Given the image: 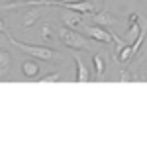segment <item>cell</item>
Instances as JSON below:
<instances>
[{"label":"cell","mask_w":147,"mask_h":147,"mask_svg":"<svg viewBox=\"0 0 147 147\" xmlns=\"http://www.w3.org/2000/svg\"><path fill=\"white\" fill-rule=\"evenodd\" d=\"M8 35V39H10V43L14 47H18L20 51H24L28 57H37V59H41V61H51L53 57H57V51L55 49H51V47H45V45H30V43H22V41H18L16 37H12L10 34Z\"/></svg>","instance_id":"1"},{"label":"cell","mask_w":147,"mask_h":147,"mask_svg":"<svg viewBox=\"0 0 147 147\" xmlns=\"http://www.w3.org/2000/svg\"><path fill=\"white\" fill-rule=\"evenodd\" d=\"M59 37H61V41L67 47H71V49H86V47H88L84 35L79 34V32H75V30H71V28H67V26L59 30Z\"/></svg>","instance_id":"2"},{"label":"cell","mask_w":147,"mask_h":147,"mask_svg":"<svg viewBox=\"0 0 147 147\" xmlns=\"http://www.w3.org/2000/svg\"><path fill=\"white\" fill-rule=\"evenodd\" d=\"M47 6H59V8H67V10H77L82 14H90L94 10V4L90 0H77V2H49Z\"/></svg>","instance_id":"3"},{"label":"cell","mask_w":147,"mask_h":147,"mask_svg":"<svg viewBox=\"0 0 147 147\" xmlns=\"http://www.w3.org/2000/svg\"><path fill=\"white\" fill-rule=\"evenodd\" d=\"M86 35L92 37L94 41H100V43H108V41H112V32H108V30H104L102 26H88L86 30Z\"/></svg>","instance_id":"4"},{"label":"cell","mask_w":147,"mask_h":147,"mask_svg":"<svg viewBox=\"0 0 147 147\" xmlns=\"http://www.w3.org/2000/svg\"><path fill=\"white\" fill-rule=\"evenodd\" d=\"M61 20L63 24L71 28V30H75V28H79L80 24H82V12H77V10H65L61 12Z\"/></svg>","instance_id":"5"},{"label":"cell","mask_w":147,"mask_h":147,"mask_svg":"<svg viewBox=\"0 0 147 147\" xmlns=\"http://www.w3.org/2000/svg\"><path fill=\"white\" fill-rule=\"evenodd\" d=\"M92 22L96 24V26H116L118 18L114 14H110L108 10H100V12H96V14H92Z\"/></svg>","instance_id":"6"},{"label":"cell","mask_w":147,"mask_h":147,"mask_svg":"<svg viewBox=\"0 0 147 147\" xmlns=\"http://www.w3.org/2000/svg\"><path fill=\"white\" fill-rule=\"evenodd\" d=\"M22 73L24 77H28V79H34V77H37L41 71H39V65H37V61H34V59H26L22 63Z\"/></svg>","instance_id":"7"},{"label":"cell","mask_w":147,"mask_h":147,"mask_svg":"<svg viewBox=\"0 0 147 147\" xmlns=\"http://www.w3.org/2000/svg\"><path fill=\"white\" fill-rule=\"evenodd\" d=\"M75 65H77V82H88L90 75H88V69L82 63L80 57H75Z\"/></svg>","instance_id":"8"},{"label":"cell","mask_w":147,"mask_h":147,"mask_svg":"<svg viewBox=\"0 0 147 147\" xmlns=\"http://www.w3.org/2000/svg\"><path fill=\"white\" fill-rule=\"evenodd\" d=\"M131 57H134V45L131 43H125V45L120 47L118 55L114 57V59L120 61V63H127V61H131Z\"/></svg>","instance_id":"9"},{"label":"cell","mask_w":147,"mask_h":147,"mask_svg":"<svg viewBox=\"0 0 147 147\" xmlns=\"http://www.w3.org/2000/svg\"><path fill=\"white\" fill-rule=\"evenodd\" d=\"M139 16L137 14H131L129 16V34H127V39L125 41H134L137 37V34H139V30H141V26H139Z\"/></svg>","instance_id":"10"},{"label":"cell","mask_w":147,"mask_h":147,"mask_svg":"<svg viewBox=\"0 0 147 147\" xmlns=\"http://www.w3.org/2000/svg\"><path fill=\"white\" fill-rule=\"evenodd\" d=\"M39 18H41V10H28L22 18V26L24 28H32Z\"/></svg>","instance_id":"11"},{"label":"cell","mask_w":147,"mask_h":147,"mask_svg":"<svg viewBox=\"0 0 147 147\" xmlns=\"http://www.w3.org/2000/svg\"><path fill=\"white\" fill-rule=\"evenodd\" d=\"M12 65V57L6 49H0V75L2 73H8V69Z\"/></svg>","instance_id":"12"},{"label":"cell","mask_w":147,"mask_h":147,"mask_svg":"<svg viewBox=\"0 0 147 147\" xmlns=\"http://www.w3.org/2000/svg\"><path fill=\"white\" fill-rule=\"evenodd\" d=\"M92 63H94V69H96V73H98V77L104 75V71H106V63H104V55L100 53H96V55L92 57Z\"/></svg>","instance_id":"13"},{"label":"cell","mask_w":147,"mask_h":147,"mask_svg":"<svg viewBox=\"0 0 147 147\" xmlns=\"http://www.w3.org/2000/svg\"><path fill=\"white\" fill-rule=\"evenodd\" d=\"M41 39H43V41H51V39H53V28H51L49 24H43V26H41Z\"/></svg>","instance_id":"14"},{"label":"cell","mask_w":147,"mask_h":147,"mask_svg":"<svg viewBox=\"0 0 147 147\" xmlns=\"http://www.w3.org/2000/svg\"><path fill=\"white\" fill-rule=\"evenodd\" d=\"M57 80H61V75H59V73H51V75H47V77H41L39 82H57Z\"/></svg>","instance_id":"15"},{"label":"cell","mask_w":147,"mask_h":147,"mask_svg":"<svg viewBox=\"0 0 147 147\" xmlns=\"http://www.w3.org/2000/svg\"><path fill=\"white\" fill-rule=\"evenodd\" d=\"M120 82H129L131 80V75H129V71H122V75H120Z\"/></svg>","instance_id":"16"},{"label":"cell","mask_w":147,"mask_h":147,"mask_svg":"<svg viewBox=\"0 0 147 147\" xmlns=\"http://www.w3.org/2000/svg\"><path fill=\"white\" fill-rule=\"evenodd\" d=\"M0 34H8V28H6V22L0 20Z\"/></svg>","instance_id":"17"}]
</instances>
